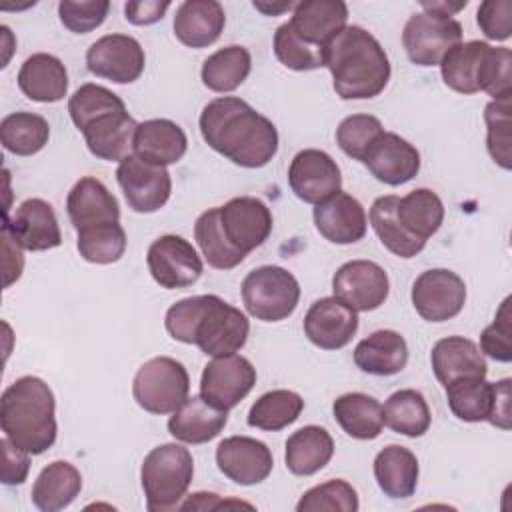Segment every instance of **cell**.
Here are the masks:
<instances>
[{
	"label": "cell",
	"mask_w": 512,
	"mask_h": 512,
	"mask_svg": "<svg viewBox=\"0 0 512 512\" xmlns=\"http://www.w3.org/2000/svg\"><path fill=\"white\" fill-rule=\"evenodd\" d=\"M170 2L160 0H132L124 6V18L134 26H150L164 18Z\"/></svg>",
	"instance_id": "obj_53"
},
{
	"label": "cell",
	"mask_w": 512,
	"mask_h": 512,
	"mask_svg": "<svg viewBox=\"0 0 512 512\" xmlns=\"http://www.w3.org/2000/svg\"><path fill=\"white\" fill-rule=\"evenodd\" d=\"M50 138L48 120L34 112H12L0 122V142L16 156L40 152Z\"/></svg>",
	"instance_id": "obj_40"
},
{
	"label": "cell",
	"mask_w": 512,
	"mask_h": 512,
	"mask_svg": "<svg viewBox=\"0 0 512 512\" xmlns=\"http://www.w3.org/2000/svg\"><path fill=\"white\" fill-rule=\"evenodd\" d=\"M334 420L356 440H374L384 428L382 404L364 392H348L332 404Z\"/></svg>",
	"instance_id": "obj_35"
},
{
	"label": "cell",
	"mask_w": 512,
	"mask_h": 512,
	"mask_svg": "<svg viewBox=\"0 0 512 512\" xmlns=\"http://www.w3.org/2000/svg\"><path fill=\"white\" fill-rule=\"evenodd\" d=\"M510 378H502L498 382H492V410L486 422H490L492 426L500 428V430H510V418H512V410H510Z\"/></svg>",
	"instance_id": "obj_54"
},
{
	"label": "cell",
	"mask_w": 512,
	"mask_h": 512,
	"mask_svg": "<svg viewBox=\"0 0 512 512\" xmlns=\"http://www.w3.org/2000/svg\"><path fill=\"white\" fill-rule=\"evenodd\" d=\"M116 180L128 206L138 214H152L160 210L172 192V178L168 170L134 154L118 162Z\"/></svg>",
	"instance_id": "obj_12"
},
{
	"label": "cell",
	"mask_w": 512,
	"mask_h": 512,
	"mask_svg": "<svg viewBox=\"0 0 512 512\" xmlns=\"http://www.w3.org/2000/svg\"><path fill=\"white\" fill-rule=\"evenodd\" d=\"M384 132L382 122L372 114L346 116L336 128V144L352 160H364L368 148Z\"/></svg>",
	"instance_id": "obj_47"
},
{
	"label": "cell",
	"mask_w": 512,
	"mask_h": 512,
	"mask_svg": "<svg viewBox=\"0 0 512 512\" xmlns=\"http://www.w3.org/2000/svg\"><path fill=\"white\" fill-rule=\"evenodd\" d=\"M446 400L458 420H488L492 410V382H486V378L456 380L446 386Z\"/></svg>",
	"instance_id": "obj_44"
},
{
	"label": "cell",
	"mask_w": 512,
	"mask_h": 512,
	"mask_svg": "<svg viewBox=\"0 0 512 512\" xmlns=\"http://www.w3.org/2000/svg\"><path fill=\"white\" fill-rule=\"evenodd\" d=\"M274 54L286 68L308 72L324 66L326 50L302 42L290 28V24L284 22L274 34Z\"/></svg>",
	"instance_id": "obj_48"
},
{
	"label": "cell",
	"mask_w": 512,
	"mask_h": 512,
	"mask_svg": "<svg viewBox=\"0 0 512 512\" xmlns=\"http://www.w3.org/2000/svg\"><path fill=\"white\" fill-rule=\"evenodd\" d=\"M194 238L202 250V256L212 268L230 270L246 258V254L234 248L226 238L220 222V206L208 208L198 216L194 224Z\"/></svg>",
	"instance_id": "obj_42"
},
{
	"label": "cell",
	"mask_w": 512,
	"mask_h": 512,
	"mask_svg": "<svg viewBox=\"0 0 512 512\" xmlns=\"http://www.w3.org/2000/svg\"><path fill=\"white\" fill-rule=\"evenodd\" d=\"M316 230L332 244H354L366 234L364 206L346 192H336L314 208Z\"/></svg>",
	"instance_id": "obj_24"
},
{
	"label": "cell",
	"mask_w": 512,
	"mask_h": 512,
	"mask_svg": "<svg viewBox=\"0 0 512 512\" xmlns=\"http://www.w3.org/2000/svg\"><path fill=\"white\" fill-rule=\"evenodd\" d=\"M218 470L240 486L264 482L274 466L270 448L250 436H228L216 446Z\"/></svg>",
	"instance_id": "obj_20"
},
{
	"label": "cell",
	"mask_w": 512,
	"mask_h": 512,
	"mask_svg": "<svg viewBox=\"0 0 512 512\" xmlns=\"http://www.w3.org/2000/svg\"><path fill=\"white\" fill-rule=\"evenodd\" d=\"M410 298L424 320L446 322L462 312L466 304V284L448 268H432L414 280Z\"/></svg>",
	"instance_id": "obj_13"
},
{
	"label": "cell",
	"mask_w": 512,
	"mask_h": 512,
	"mask_svg": "<svg viewBox=\"0 0 512 512\" xmlns=\"http://www.w3.org/2000/svg\"><path fill=\"white\" fill-rule=\"evenodd\" d=\"M82 490V476L76 466L54 460L42 468L32 486V504L42 512H58L70 506Z\"/></svg>",
	"instance_id": "obj_34"
},
{
	"label": "cell",
	"mask_w": 512,
	"mask_h": 512,
	"mask_svg": "<svg viewBox=\"0 0 512 512\" xmlns=\"http://www.w3.org/2000/svg\"><path fill=\"white\" fill-rule=\"evenodd\" d=\"M334 454V440L322 426H304L286 440L284 462L296 476H312L322 470Z\"/></svg>",
	"instance_id": "obj_33"
},
{
	"label": "cell",
	"mask_w": 512,
	"mask_h": 512,
	"mask_svg": "<svg viewBox=\"0 0 512 512\" xmlns=\"http://www.w3.org/2000/svg\"><path fill=\"white\" fill-rule=\"evenodd\" d=\"M0 426L4 436L22 450L38 456L56 442V400L38 376L14 380L0 398Z\"/></svg>",
	"instance_id": "obj_5"
},
{
	"label": "cell",
	"mask_w": 512,
	"mask_h": 512,
	"mask_svg": "<svg viewBox=\"0 0 512 512\" xmlns=\"http://www.w3.org/2000/svg\"><path fill=\"white\" fill-rule=\"evenodd\" d=\"M254 384L256 368L252 362L238 354H226L212 358L204 366L200 378V394L210 404L222 410H230L248 396Z\"/></svg>",
	"instance_id": "obj_16"
},
{
	"label": "cell",
	"mask_w": 512,
	"mask_h": 512,
	"mask_svg": "<svg viewBox=\"0 0 512 512\" xmlns=\"http://www.w3.org/2000/svg\"><path fill=\"white\" fill-rule=\"evenodd\" d=\"M382 416L390 430L408 438L426 434L432 422L426 398L414 388H404L390 394L382 406Z\"/></svg>",
	"instance_id": "obj_38"
},
{
	"label": "cell",
	"mask_w": 512,
	"mask_h": 512,
	"mask_svg": "<svg viewBox=\"0 0 512 512\" xmlns=\"http://www.w3.org/2000/svg\"><path fill=\"white\" fill-rule=\"evenodd\" d=\"M334 298L356 312H370L384 304L390 292L386 270L372 260L344 262L332 278Z\"/></svg>",
	"instance_id": "obj_14"
},
{
	"label": "cell",
	"mask_w": 512,
	"mask_h": 512,
	"mask_svg": "<svg viewBox=\"0 0 512 512\" xmlns=\"http://www.w3.org/2000/svg\"><path fill=\"white\" fill-rule=\"evenodd\" d=\"M146 262L154 282L166 290L192 286L204 270L196 248L176 234L156 238L146 252Z\"/></svg>",
	"instance_id": "obj_11"
},
{
	"label": "cell",
	"mask_w": 512,
	"mask_h": 512,
	"mask_svg": "<svg viewBox=\"0 0 512 512\" xmlns=\"http://www.w3.org/2000/svg\"><path fill=\"white\" fill-rule=\"evenodd\" d=\"M510 98L492 100L484 110L486 122V148L492 160L504 168H512V116H510Z\"/></svg>",
	"instance_id": "obj_45"
},
{
	"label": "cell",
	"mask_w": 512,
	"mask_h": 512,
	"mask_svg": "<svg viewBox=\"0 0 512 512\" xmlns=\"http://www.w3.org/2000/svg\"><path fill=\"white\" fill-rule=\"evenodd\" d=\"M298 300L300 284L282 266H258L242 280V302L256 320L280 322L294 314Z\"/></svg>",
	"instance_id": "obj_8"
},
{
	"label": "cell",
	"mask_w": 512,
	"mask_h": 512,
	"mask_svg": "<svg viewBox=\"0 0 512 512\" xmlns=\"http://www.w3.org/2000/svg\"><path fill=\"white\" fill-rule=\"evenodd\" d=\"M442 80L460 94L484 90L492 100L512 96V52L482 40L456 44L440 62Z\"/></svg>",
	"instance_id": "obj_6"
},
{
	"label": "cell",
	"mask_w": 512,
	"mask_h": 512,
	"mask_svg": "<svg viewBox=\"0 0 512 512\" xmlns=\"http://www.w3.org/2000/svg\"><path fill=\"white\" fill-rule=\"evenodd\" d=\"M466 0L464 2H422V8L424 12H432V14H440V16H446V18H452L458 10L466 8Z\"/></svg>",
	"instance_id": "obj_55"
},
{
	"label": "cell",
	"mask_w": 512,
	"mask_h": 512,
	"mask_svg": "<svg viewBox=\"0 0 512 512\" xmlns=\"http://www.w3.org/2000/svg\"><path fill=\"white\" fill-rule=\"evenodd\" d=\"M460 42L462 24L432 12L412 14L402 30L404 50L416 66H440L442 58Z\"/></svg>",
	"instance_id": "obj_10"
},
{
	"label": "cell",
	"mask_w": 512,
	"mask_h": 512,
	"mask_svg": "<svg viewBox=\"0 0 512 512\" xmlns=\"http://www.w3.org/2000/svg\"><path fill=\"white\" fill-rule=\"evenodd\" d=\"M186 148V132L168 118H152L140 122L132 144L134 156L164 168L168 164H176L186 154Z\"/></svg>",
	"instance_id": "obj_29"
},
{
	"label": "cell",
	"mask_w": 512,
	"mask_h": 512,
	"mask_svg": "<svg viewBox=\"0 0 512 512\" xmlns=\"http://www.w3.org/2000/svg\"><path fill=\"white\" fill-rule=\"evenodd\" d=\"M304 410V400L294 390H270L262 394L248 412V426L278 432L294 424Z\"/></svg>",
	"instance_id": "obj_41"
},
{
	"label": "cell",
	"mask_w": 512,
	"mask_h": 512,
	"mask_svg": "<svg viewBox=\"0 0 512 512\" xmlns=\"http://www.w3.org/2000/svg\"><path fill=\"white\" fill-rule=\"evenodd\" d=\"M418 474V458L412 450L404 446H384L374 458V478L378 482V488L388 498H410L416 492Z\"/></svg>",
	"instance_id": "obj_32"
},
{
	"label": "cell",
	"mask_w": 512,
	"mask_h": 512,
	"mask_svg": "<svg viewBox=\"0 0 512 512\" xmlns=\"http://www.w3.org/2000/svg\"><path fill=\"white\" fill-rule=\"evenodd\" d=\"M252 58L250 52L240 46H224L210 54L202 64V82L212 92H232L236 90L250 74Z\"/></svg>",
	"instance_id": "obj_39"
},
{
	"label": "cell",
	"mask_w": 512,
	"mask_h": 512,
	"mask_svg": "<svg viewBox=\"0 0 512 512\" xmlns=\"http://www.w3.org/2000/svg\"><path fill=\"white\" fill-rule=\"evenodd\" d=\"M228 422V410L210 404L202 394L188 396L170 416L168 432L184 444L214 440Z\"/></svg>",
	"instance_id": "obj_26"
},
{
	"label": "cell",
	"mask_w": 512,
	"mask_h": 512,
	"mask_svg": "<svg viewBox=\"0 0 512 512\" xmlns=\"http://www.w3.org/2000/svg\"><path fill=\"white\" fill-rule=\"evenodd\" d=\"M358 330V312L334 296L316 300L304 316L306 338L322 350L344 348Z\"/></svg>",
	"instance_id": "obj_21"
},
{
	"label": "cell",
	"mask_w": 512,
	"mask_h": 512,
	"mask_svg": "<svg viewBox=\"0 0 512 512\" xmlns=\"http://www.w3.org/2000/svg\"><path fill=\"white\" fill-rule=\"evenodd\" d=\"M0 448H2V482L8 486L22 484L28 478V470H30L28 454L30 452L22 450L8 438L0 440Z\"/></svg>",
	"instance_id": "obj_52"
},
{
	"label": "cell",
	"mask_w": 512,
	"mask_h": 512,
	"mask_svg": "<svg viewBox=\"0 0 512 512\" xmlns=\"http://www.w3.org/2000/svg\"><path fill=\"white\" fill-rule=\"evenodd\" d=\"M348 6L342 0H304L294 4L288 20L294 34L316 48H324L346 28Z\"/></svg>",
	"instance_id": "obj_23"
},
{
	"label": "cell",
	"mask_w": 512,
	"mask_h": 512,
	"mask_svg": "<svg viewBox=\"0 0 512 512\" xmlns=\"http://www.w3.org/2000/svg\"><path fill=\"white\" fill-rule=\"evenodd\" d=\"M194 476V460L188 448L176 442L152 448L140 468V482L150 512L178 508Z\"/></svg>",
	"instance_id": "obj_7"
},
{
	"label": "cell",
	"mask_w": 512,
	"mask_h": 512,
	"mask_svg": "<svg viewBox=\"0 0 512 512\" xmlns=\"http://www.w3.org/2000/svg\"><path fill=\"white\" fill-rule=\"evenodd\" d=\"M68 112L92 156L108 162L130 156L138 122L118 94L100 84H82L70 96Z\"/></svg>",
	"instance_id": "obj_3"
},
{
	"label": "cell",
	"mask_w": 512,
	"mask_h": 512,
	"mask_svg": "<svg viewBox=\"0 0 512 512\" xmlns=\"http://www.w3.org/2000/svg\"><path fill=\"white\" fill-rule=\"evenodd\" d=\"M324 66L342 100L378 96L390 80V60L380 42L362 26H346L326 46Z\"/></svg>",
	"instance_id": "obj_4"
},
{
	"label": "cell",
	"mask_w": 512,
	"mask_h": 512,
	"mask_svg": "<svg viewBox=\"0 0 512 512\" xmlns=\"http://www.w3.org/2000/svg\"><path fill=\"white\" fill-rule=\"evenodd\" d=\"M254 8L264 12V14H280V12H286V10H294V2H278V4H266V2H254Z\"/></svg>",
	"instance_id": "obj_56"
},
{
	"label": "cell",
	"mask_w": 512,
	"mask_h": 512,
	"mask_svg": "<svg viewBox=\"0 0 512 512\" xmlns=\"http://www.w3.org/2000/svg\"><path fill=\"white\" fill-rule=\"evenodd\" d=\"M292 192L306 204H320L340 192L342 174L336 160L318 148L300 150L288 168Z\"/></svg>",
	"instance_id": "obj_17"
},
{
	"label": "cell",
	"mask_w": 512,
	"mask_h": 512,
	"mask_svg": "<svg viewBox=\"0 0 512 512\" xmlns=\"http://www.w3.org/2000/svg\"><path fill=\"white\" fill-rule=\"evenodd\" d=\"M398 196L388 194L380 196L370 206V224L380 238V242L398 258H412L420 254L426 246V240L412 236L396 216Z\"/></svg>",
	"instance_id": "obj_36"
},
{
	"label": "cell",
	"mask_w": 512,
	"mask_h": 512,
	"mask_svg": "<svg viewBox=\"0 0 512 512\" xmlns=\"http://www.w3.org/2000/svg\"><path fill=\"white\" fill-rule=\"evenodd\" d=\"M430 362L438 382L444 388L456 380L486 378V372H488L484 354L480 352L476 342L464 336L440 338L432 346Z\"/></svg>",
	"instance_id": "obj_25"
},
{
	"label": "cell",
	"mask_w": 512,
	"mask_h": 512,
	"mask_svg": "<svg viewBox=\"0 0 512 512\" xmlns=\"http://www.w3.org/2000/svg\"><path fill=\"white\" fill-rule=\"evenodd\" d=\"M512 316H510V298H504L500 304L494 322L488 324L480 334V352L490 356L496 362L512 360Z\"/></svg>",
	"instance_id": "obj_50"
},
{
	"label": "cell",
	"mask_w": 512,
	"mask_h": 512,
	"mask_svg": "<svg viewBox=\"0 0 512 512\" xmlns=\"http://www.w3.org/2000/svg\"><path fill=\"white\" fill-rule=\"evenodd\" d=\"M66 210L76 230L120 220L116 196L92 176H84L72 186L66 198Z\"/></svg>",
	"instance_id": "obj_27"
},
{
	"label": "cell",
	"mask_w": 512,
	"mask_h": 512,
	"mask_svg": "<svg viewBox=\"0 0 512 512\" xmlns=\"http://www.w3.org/2000/svg\"><path fill=\"white\" fill-rule=\"evenodd\" d=\"M108 0H62L58 4L60 22L74 34H88L96 30L108 16Z\"/></svg>",
	"instance_id": "obj_49"
},
{
	"label": "cell",
	"mask_w": 512,
	"mask_h": 512,
	"mask_svg": "<svg viewBox=\"0 0 512 512\" xmlns=\"http://www.w3.org/2000/svg\"><path fill=\"white\" fill-rule=\"evenodd\" d=\"M22 94L34 102H60L68 92V72L60 58L36 52L24 60L18 70Z\"/></svg>",
	"instance_id": "obj_30"
},
{
	"label": "cell",
	"mask_w": 512,
	"mask_h": 512,
	"mask_svg": "<svg viewBox=\"0 0 512 512\" xmlns=\"http://www.w3.org/2000/svg\"><path fill=\"white\" fill-rule=\"evenodd\" d=\"M168 334L184 344H196L206 356L238 352L250 332V322L238 308L216 294H198L178 300L166 310Z\"/></svg>",
	"instance_id": "obj_2"
},
{
	"label": "cell",
	"mask_w": 512,
	"mask_h": 512,
	"mask_svg": "<svg viewBox=\"0 0 512 512\" xmlns=\"http://www.w3.org/2000/svg\"><path fill=\"white\" fill-rule=\"evenodd\" d=\"M370 174L388 186L410 182L420 170V152L394 132H382L364 156Z\"/></svg>",
	"instance_id": "obj_22"
},
{
	"label": "cell",
	"mask_w": 512,
	"mask_h": 512,
	"mask_svg": "<svg viewBox=\"0 0 512 512\" xmlns=\"http://www.w3.org/2000/svg\"><path fill=\"white\" fill-rule=\"evenodd\" d=\"M2 230L24 250L42 252L62 244V232L54 208L42 198L24 200L12 216L4 214Z\"/></svg>",
	"instance_id": "obj_18"
},
{
	"label": "cell",
	"mask_w": 512,
	"mask_h": 512,
	"mask_svg": "<svg viewBox=\"0 0 512 512\" xmlns=\"http://www.w3.org/2000/svg\"><path fill=\"white\" fill-rule=\"evenodd\" d=\"M76 248L86 262L112 264L124 256L126 232L120 222L96 224L76 230Z\"/></svg>",
	"instance_id": "obj_43"
},
{
	"label": "cell",
	"mask_w": 512,
	"mask_h": 512,
	"mask_svg": "<svg viewBox=\"0 0 512 512\" xmlns=\"http://www.w3.org/2000/svg\"><path fill=\"white\" fill-rule=\"evenodd\" d=\"M220 222L230 244L242 254L262 246L272 232V212L254 196H236L220 206Z\"/></svg>",
	"instance_id": "obj_19"
},
{
	"label": "cell",
	"mask_w": 512,
	"mask_h": 512,
	"mask_svg": "<svg viewBox=\"0 0 512 512\" xmlns=\"http://www.w3.org/2000/svg\"><path fill=\"white\" fill-rule=\"evenodd\" d=\"M226 24V14L216 0H186L176 8L172 22L176 38L188 48L214 44Z\"/></svg>",
	"instance_id": "obj_28"
},
{
	"label": "cell",
	"mask_w": 512,
	"mask_h": 512,
	"mask_svg": "<svg viewBox=\"0 0 512 512\" xmlns=\"http://www.w3.org/2000/svg\"><path fill=\"white\" fill-rule=\"evenodd\" d=\"M476 20L488 40H508L512 36V2L486 0L478 6Z\"/></svg>",
	"instance_id": "obj_51"
},
{
	"label": "cell",
	"mask_w": 512,
	"mask_h": 512,
	"mask_svg": "<svg viewBox=\"0 0 512 512\" xmlns=\"http://www.w3.org/2000/svg\"><path fill=\"white\" fill-rule=\"evenodd\" d=\"M144 64V48L128 34H106L86 50L88 72L116 84L138 80L144 72Z\"/></svg>",
	"instance_id": "obj_15"
},
{
	"label": "cell",
	"mask_w": 512,
	"mask_h": 512,
	"mask_svg": "<svg viewBox=\"0 0 512 512\" xmlns=\"http://www.w3.org/2000/svg\"><path fill=\"white\" fill-rule=\"evenodd\" d=\"M396 216L412 236L428 240L444 222V204L434 190L416 188L398 198Z\"/></svg>",
	"instance_id": "obj_37"
},
{
	"label": "cell",
	"mask_w": 512,
	"mask_h": 512,
	"mask_svg": "<svg viewBox=\"0 0 512 512\" xmlns=\"http://www.w3.org/2000/svg\"><path fill=\"white\" fill-rule=\"evenodd\" d=\"M360 506L358 494L352 484L346 480H328L322 482L302 494V498L296 504L298 512H356Z\"/></svg>",
	"instance_id": "obj_46"
},
{
	"label": "cell",
	"mask_w": 512,
	"mask_h": 512,
	"mask_svg": "<svg viewBox=\"0 0 512 512\" xmlns=\"http://www.w3.org/2000/svg\"><path fill=\"white\" fill-rule=\"evenodd\" d=\"M204 142L242 168H262L278 152V130L246 100L222 96L210 100L200 114Z\"/></svg>",
	"instance_id": "obj_1"
},
{
	"label": "cell",
	"mask_w": 512,
	"mask_h": 512,
	"mask_svg": "<svg viewBox=\"0 0 512 512\" xmlns=\"http://www.w3.org/2000/svg\"><path fill=\"white\" fill-rule=\"evenodd\" d=\"M190 392V376L182 362L156 356L144 362L132 382L136 404L150 414H172Z\"/></svg>",
	"instance_id": "obj_9"
},
{
	"label": "cell",
	"mask_w": 512,
	"mask_h": 512,
	"mask_svg": "<svg viewBox=\"0 0 512 512\" xmlns=\"http://www.w3.org/2000/svg\"><path fill=\"white\" fill-rule=\"evenodd\" d=\"M354 364L374 376H392L408 364V344L396 330H376L354 348Z\"/></svg>",
	"instance_id": "obj_31"
}]
</instances>
